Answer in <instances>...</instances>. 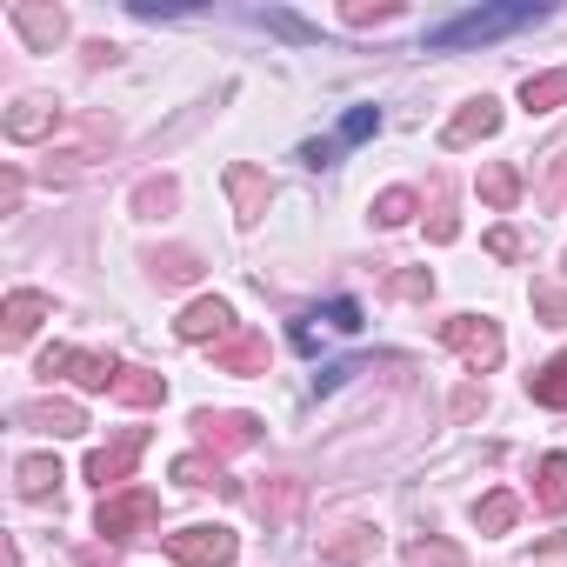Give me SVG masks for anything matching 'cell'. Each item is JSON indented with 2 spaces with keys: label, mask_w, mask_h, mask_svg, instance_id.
<instances>
[{
  "label": "cell",
  "mask_w": 567,
  "mask_h": 567,
  "mask_svg": "<svg viewBox=\"0 0 567 567\" xmlns=\"http://www.w3.org/2000/svg\"><path fill=\"white\" fill-rule=\"evenodd\" d=\"M527 394H534L540 408H567V354H554L540 374H527Z\"/></svg>",
  "instance_id": "23"
},
{
  "label": "cell",
  "mask_w": 567,
  "mask_h": 567,
  "mask_svg": "<svg viewBox=\"0 0 567 567\" xmlns=\"http://www.w3.org/2000/svg\"><path fill=\"white\" fill-rule=\"evenodd\" d=\"M295 507H301V487H295V481H280L274 494H260V514H274V520H288Z\"/></svg>",
  "instance_id": "32"
},
{
  "label": "cell",
  "mask_w": 567,
  "mask_h": 567,
  "mask_svg": "<svg viewBox=\"0 0 567 567\" xmlns=\"http://www.w3.org/2000/svg\"><path fill=\"white\" fill-rule=\"evenodd\" d=\"M8 21L21 28V41H28L34 54H54V41L68 34V14H61V8H28V0H21V8H8Z\"/></svg>",
  "instance_id": "12"
},
{
  "label": "cell",
  "mask_w": 567,
  "mask_h": 567,
  "mask_svg": "<svg viewBox=\"0 0 567 567\" xmlns=\"http://www.w3.org/2000/svg\"><path fill=\"white\" fill-rule=\"evenodd\" d=\"M227 194H234V220H240V227H260V214H267V200H274L267 174L240 161V167H227Z\"/></svg>",
  "instance_id": "9"
},
{
  "label": "cell",
  "mask_w": 567,
  "mask_h": 567,
  "mask_svg": "<svg viewBox=\"0 0 567 567\" xmlns=\"http://www.w3.org/2000/svg\"><path fill=\"white\" fill-rule=\"evenodd\" d=\"M540 21H547V8H534V0H514V8H474V14H454V21L427 28V48H487V41L540 28Z\"/></svg>",
  "instance_id": "1"
},
{
  "label": "cell",
  "mask_w": 567,
  "mask_h": 567,
  "mask_svg": "<svg viewBox=\"0 0 567 567\" xmlns=\"http://www.w3.org/2000/svg\"><path fill=\"white\" fill-rule=\"evenodd\" d=\"M41 134H54V107L48 101H21L8 114V141H41Z\"/></svg>",
  "instance_id": "21"
},
{
  "label": "cell",
  "mask_w": 567,
  "mask_h": 567,
  "mask_svg": "<svg viewBox=\"0 0 567 567\" xmlns=\"http://www.w3.org/2000/svg\"><path fill=\"white\" fill-rule=\"evenodd\" d=\"M315 321H328V328H341V334H361V301H328Z\"/></svg>",
  "instance_id": "33"
},
{
  "label": "cell",
  "mask_w": 567,
  "mask_h": 567,
  "mask_svg": "<svg viewBox=\"0 0 567 567\" xmlns=\"http://www.w3.org/2000/svg\"><path fill=\"white\" fill-rule=\"evenodd\" d=\"M534 315H547L554 328H567V288H554V280H534Z\"/></svg>",
  "instance_id": "30"
},
{
  "label": "cell",
  "mask_w": 567,
  "mask_h": 567,
  "mask_svg": "<svg viewBox=\"0 0 567 567\" xmlns=\"http://www.w3.org/2000/svg\"><path fill=\"white\" fill-rule=\"evenodd\" d=\"M408 567H467L461 560V547H447V540H408Z\"/></svg>",
  "instance_id": "25"
},
{
  "label": "cell",
  "mask_w": 567,
  "mask_h": 567,
  "mask_svg": "<svg viewBox=\"0 0 567 567\" xmlns=\"http://www.w3.org/2000/svg\"><path fill=\"white\" fill-rule=\"evenodd\" d=\"M214 368H220V374H267V334L234 328V334L214 348Z\"/></svg>",
  "instance_id": "11"
},
{
  "label": "cell",
  "mask_w": 567,
  "mask_h": 567,
  "mask_svg": "<svg viewBox=\"0 0 567 567\" xmlns=\"http://www.w3.org/2000/svg\"><path fill=\"white\" fill-rule=\"evenodd\" d=\"M14 474H21V501H48V494L61 487V461H54V454H28Z\"/></svg>",
  "instance_id": "19"
},
{
  "label": "cell",
  "mask_w": 567,
  "mask_h": 567,
  "mask_svg": "<svg viewBox=\"0 0 567 567\" xmlns=\"http://www.w3.org/2000/svg\"><path fill=\"white\" fill-rule=\"evenodd\" d=\"M174 200H181V187H174L167 174H161V181H141V187H134V214H167Z\"/></svg>",
  "instance_id": "26"
},
{
  "label": "cell",
  "mask_w": 567,
  "mask_h": 567,
  "mask_svg": "<svg viewBox=\"0 0 567 567\" xmlns=\"http://www.w3.org/2000/svg\"><path fill=\"white\" fill-rule=\"evenodd\" d=\"M194 434H200L214 454H240V447L260 441V421H254V414H234V408H220V414L200 408V414H194Z\"/></svg>",
  "instance_id": "7"
},
{
  "label": "cell",
  "mask_w": 567,
  "mask_h": 567,
  "mask_svg": "<svg viewBox=\"0 0 567 567\" xmlns=\"http://www.w3.org/2000/svg\"><path fill=\"white\" fill-rule=\"evenodd\" d=\"M41 374H48V381H74L81 394H114V381H121V368H114L107 354H81V348H68V341H54V348L41 354Z\"/></svg>",
  "instance_id": "4"
},
{
  "label": "cell",
  "mask_w": 567,
  "mask_h": 567,
  "mask_svg": "<svg viewBox=\"0 0 567 567\" xmlns=\"http://www.w3.org/2000/svg\"><path fill=\"white\" fill-rule=\"evenodd\" d=\"M234 554H240L234 527H181V534H167V560L174 567H227Z\"/></svg>",
  "instance_id": "5"
},
{
  "label": "cell",
  "mask_w": 567,
  "mask_h": 567,
  "mask_svg": "<svg viewBox=\"0 0 567 567\" xmlns=\"http://www.w3.org/2000/svg\"><path fill=\"white\" fill-rule=\"evenodd\" d=\"M174 334H181L187 348H200V341H214V348H220V341L234 334V308H227L220 295H200V301H187V315L174 321Z\"/></svg>",
  "instance_id": "8"
},
{
  "label": "cell",
  "mask_w": 567,
  "mask_h": 567,
  "mask_svg": "<svg viewBox=\"0 0 567 567\" xmlns=\"http://www.w3.org/2000/svg\"><path fill=\"white\" fill-rule=\"evenodd\" d=\"M514 520H520V501H514L507 487H494V494L474 507V527H481V534H507Z\"/></svg>",
  "instance_id": "22"
},
{
  "label": "cell",
  "mask_w": 567,
  "mask_h": 567,
  "mask_svg": "<svg viewBox=\"0 0 567 567\" xmlns=\"http://www.w3.org/2000/svg\"><path fill=\"white\" fill-rule=\"evenodd\" d=\"M527 567H567V534H547L540 547H534V560Z\"/></svg>",
  "instance_id": "34"
},
{
  "label": "cell",
  "mask_w": 567,
  "mask_h": 567,
  "mask_svg": "<svg viewBox=\"0 0 567 567\" xmlns=\"http://www.w3.org/2000/svg\"><path fill=\"white\" fill-rule=\"evenodd\" d=\"M354 28H374V21H394V8H348Z\"/></svg>",
  "instance_id": "37"
},
{
  "label": "cell",
  "mask_w": 567,
  "mask_h": 567,
  "mask_svg": "<svg viewBox=\"0 0 567 567\" xmlns=\"http://www.w3.org/2000/svg\"><path fill=\"white\" fill-rule=\"evenodd\" d=\"M441 348H454L467 374H487V368H501V354H507V341H501V328H494L487 315H454V321H441Z\"/></svg>",
  "instance_id": "2"
},
{
  "label": "cell",
  "mask_w": 567,
  "mask_h": 567,
  "mask_svg": "<svg viewBox=\"0 0 567 567\" xmlns=\"http://www.w3.org/2000/svg\"><path fill=\"white\" fill-rule=\"evenodd\" d=\"M154 520H161V494H154V487H121V494H101V514H94L101 540H134V534H147Z\"/></svg>",
  "instance_id": "3"
},
{
  "label": "cell",
  "mask_w": 567,
  "mask_h": 567,
  "mask_svg": "<svg viewBox=\"0 0 567 567\" xmlns=\"http://www.w3.org/2000/svg\"><path fill=\"white\" fill-rule=\"evenodd\" d=\"M141 447H147V427H127V434H121L114 447H94V454H87V481H94L101 494H121V481L134 474Z\"/></svg>",
  "instance_id": "6"
},
{
  "label": "cell",
  "mask_w": 567,
  "mask_h": 567,
  "mask_svg": "<svg viewBox=\"0 0 567 567\" xmlns=\"http://www.w3.org/2000/svg\"><path fill=\"white\" fill-rule=\"evenodd\" d=\"M481 200H487L494 214H507V207L520 200V174H514V167H481Z\"/></svg>",
  "instance_id": "24"
},
{
  "label": "cell",
  "mask_w": 567,
  "mask_h": 567,
  "mask_svg": "<svg viewBox=\"0 0 567 567\" xmlns=\"http://www.w3.org/2000/svg\"><path fill=\"white\" fill-rule=\"evenodd\" d=\"M48 315H54V301H48V295H34V288H14V295H8V348H21V341H28V334L48 321Z\"/></svg>",
  "instance_id": "14"
},
{
  "label": "cell",
  "mask_w": 567,
  "mask_h": 567,
  "mask_svg": "<svg viewBox=\"0 0 567 567\" xmlns=\"http://www.w3.org/2000/svg\"><path fill=\"white\" fill-rule=\"evenodd\" d=\"M154 274L161 280H194L200 274V254L194 247H167V254H154Z\"/></svg>",
  "instance_id": "28"
},
{
  "label": "cell",
  "mask_w": 567,
  "mask_h": 567,
  "mask_svg": "<svg viewBox=\"0 0 567 567\" xmlns=\"http://www.w3.org/2000/svg\"><path fill=\"white\" fill-rule=\"evenodd\" d=\"M174 481H181V487H220V494L234 487L227 467H220V454H181V461H174Z\"/></svg>",
  "instance_id": "18"
},
{
  "label": "cell",
  "mask_w": 567,
  "mask_h": 567,
  "mask_svg": "<svg viewBox=\"0 0 567 567\" xmlns=\"http://www.w3.org/2000/svg\"><path fill=\"white\" fill-rule=\"evenodd\" d=\"M21 421H28V427H48V434H81V427H87V414H81L74 401H28Z\"/></svg>",
  "instance_id": "16"
},
{
  "label": "cell",
  "mask_w": 567,
  "mask_h": 567,
  "mask_svg": "<svg viewBox=\"0 0 567 567\" xmlns=\"http://www.w3.org/2000/svg\"><path fill=\"white\" fill-rule=\"evenodd\" d=\"M474 414H481V388H461L454 394V421H474Z\"/></svg>",
  "instance_id": "36"
},
{
  "label": "cell",
  "mask_w": 567,
  "mask_h": 567,
  "mask_svg": "<svg viewBox=\"0 0 567 567\" xmlns=\"http://www.w3.org/2000/svg\"><path fill=\"white\" fill-rule=\"evenodd\" d=\"M520 107H527V114L567 107V68H554V74H527V81H520Z\"/></svg>",
  "instance_id": "17"
},
{
  "label": "cell",
  "mask_w": 567,
  "mask_h": 567,
  "mask_svg": "<svg viewBox=\"0 0 567 567\" xmlns=\"http://www.w3.org/2000/svg\"><path fill=\"white\" fill-rule=\"evenodd\" d=\"M374 554H381V534L374 527H341V534L321 540V560L328 567H368Z\"/></svg>",
  "instance_id": "13"
},
{
  "label": "cell",
  "mask_w": 567,
  "mask_h": 567,
  "mask_svg": "<svg viewBox=\"0 0 567 567\" xmlns=\"http://www.w3.org/2000/svg\"><path fill=\"white\" fill-rule=\"evenodd\" d=\"M487 134H501V107L481 94V101H467V107L441 127V147H474V141H487Z\"/></svg>",
  "instance_id": "10"
},
{
  "label": "cell",
  "mask_w": 567,
  "mask_h": 567,
  "mask_svg": "<svg viewBox=\"0 0 567 567\" xmlns=\"http://www.w3.org/2000/svg\"><path fill=\"white\" fill-rule=\"evenodd\" d=\"M394 295H401V301H427V295H434V274H427V267L394 274Z\"/></svg>",
  "instance_id": "31"
},
{
  "label": "cell",
  "mask_w": 567,
  "mask_h": 567,
  "mask_svg": "<svg viewBox=\"0 0 567 567\" xmlns=\"http://www.w3.org/2000/svg\"><path fill=\"white\" fill-rule=\"evenodd\" d=\"M534 501H540V514H567V454H547V461H540Z\"/></svg>",
  "instance_id": "20"
},
{
  "label": "cell",
  "mask_w": 567,
  "mask_h": 567,
  "mask_svg": "<svg viewBox=\"0 0 567 567\" xmlns=\"http://www.w3.org/2000/svg\"><path fill=\"white\" fill-rule=\"evenodd\" d=\"M114 401H121V408H161V401H167V381H161V374H147V368H121Z\"/></svg>",
  "instance_id": "15"
},
{
  "label": "cell",
  "mask_w": 567,
  "mask_h": 567,
  "mask_svg": "<svg viewBox=\"0 0 567 567\" xmlns=\"http://www.w3.org/2000/svg\"><path fill=\"white\" fill-rule=\"evenodd\" d=\"M487 254L514 260V254H520V234H514V227H494V234H487Z\"/></svg>",
  "instance_id": "35"
},
{
  "label": "cell",
  "mask_w": 567,
  "mask_h": 567,
  "mask_svg": "<svg viewBox=\"0 0 567 567\" xmlns=\"http://www.w3.org/2000/svg\"><path fill=\"white\" fill-rule=\"evenodd\" d=\"M408 214H414V187H388V194L374 200V220H381V227H408Z\"/></svg>",
  "instance_id": "27"
},
{
  "label": "cell",
  "mask_w": 567,
  "mask_h": 567,
  "mask_svg": "<svg viewBox=\"0 0 567 567\" xmlns=\"http://www.w3.org/2000/svg\"><path fill=\"white\" fill-rule=\"evenodd\" d=\"M368 134H381V114H374V107H348V121H341L334 141H341V147H361Z\"/></svg>",
  "instance_id": "29"
}]
</instances>
